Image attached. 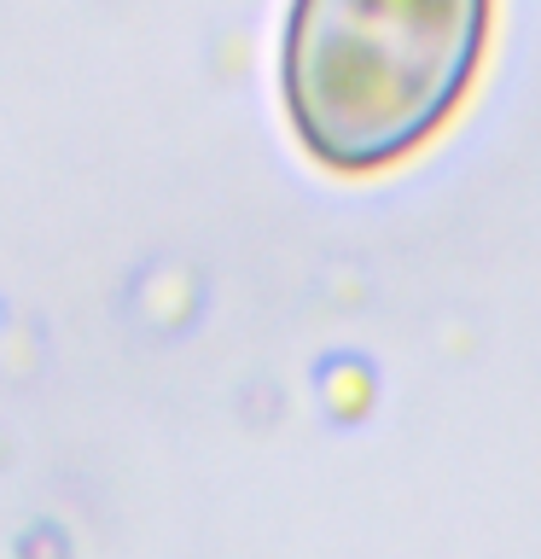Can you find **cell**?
Returning a JSON list of instances; mask_svg holds the SVG:
<instances>
[{"label":"cell","mask_w":541,"mask_h":559,"mask_svg":"<svg viewBox=\"0 0 541 559\" xmlns=\"http://www.w3.org/2000/svg\"><path fill=\"white\" fill-rule=\"evenodd\" d=\"M489 0H291L279 94L326 169L366 175L448 122L483 52Z\"/></svg>","instance_id":"6da1fadb"}]
</instances>
